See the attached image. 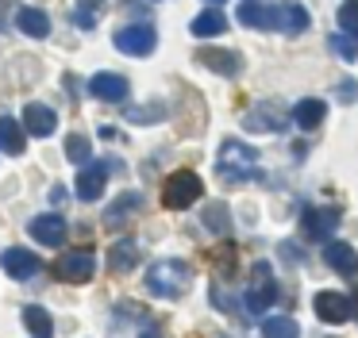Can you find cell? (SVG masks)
<instances>
[{"instance_id":"6da1fadb","label":"cell","mask_w":358,"mask_h":338,"mask_svg":"<svg viewBox=\"0 0 358 338\" xmlns=\"http://www.w3.org/2000/svg\"><path fill=\"white\" fill-rule=\"evenodd\" d=\"M189 281H193V273H189V265L178 261V258H162V261H155V265L147 269V292L150 296H162V300L185 296Z\"/></svg>"},{"instance_id":"7a4b0ae2","label":"cell","mask_w":358,"mask_h":338,"mask_svg":"<svg viewBox=\"0 0 358 338\" xmlns=\"http://www.w3.org/2000/svg\"><path fill=\"white\" fill-rule=\"evenodd\" d=\"M216 173H220V181H227V184L250 181V177L258 173V154L250 150L247 142H239V138H227V142L220 146Z\"/></svg>"},{"instance_id":"3957f363","label":"cell","mask_w":358,"mask_h":338,"mask_svg":"<svg viewBox=\"0 0 358 338\" xmlns=\"http://www.w3.org/2000/svg\"><path fill=\"white\" fill-rule=\"evenodd\" d=\"M201 192H204L201 177H196L193 169H178V173H170L166 184H162V204L170 207V212H181V207L196 204Z\"/></svg>"},{"instance_id":"277c9868","label":"cell","mask_w":358,"mask_h":338,"mask_svg":"<svg viewBox=\"0 0 358 338\" xmlns=\"http://www.w3.org/2000/svg\"><path fill=\"white\" fill-rule=\"evenodd\" d=\"M93 273H96V258L89 250L62 254V258L55 261V277L66 284H85V281H93Z\"/></svg>"},{"instance_id":"5b68a950","label":"cell","mask_w":358,"mask_h":338,"mask_svg":"<svg viewBox=\"0 0 358 338\" xmlns=\"http://www.w3.org/2000/svg\"><path fill=\"white\" fill-rule=\"evenodd\" d=\"M273 300H278V281L270 277V265L266 261H258L255 265V284H250L247 292V311L250 315H262L273 307Z\"/></svg>"},{"instance_id":"8992f818","label":"cell","mask_w":358,"mask_h":338,"mask_svg":"<svg viewBox=\"0 0 358 338\" xmlns=\"http://www.w3.org/2000/svg\"><path fill=\"white\" fill-rule=\"evenodd\" d=\"M155 46H158V35H155V27H147V23H131V27H120L116 31V50L120 54L147 58Z\"/></svg>"},{"instance_id":"52a82bcc","label":"cell","mask_w":358,"mask_h":338,"mask_svg":"<svg viewBox=\"0 0 358 338\" xmlns=\"http://www.w3.org/2000/svg\"><path fill=\"white\" fill-rule=\"evenodd\" d=\"M285 119H289V115H285V108H281L278 100H262L258 108H250V112H247L243 127L255 131V135H258V131H262V135H270V131H281V127H285Z\"/></svg>"},{"instance_id":"ba28073f","label":"cell","mask_w":358,"mask_h":338,"mask_svg":"<svg viewBox=\"0 0 358 338\" xmlns=\"http://www.w3.org/2000/svg\"><path fill=\"white\" fill-rule=\"evenodd\" d=\"M0 265H4V273H8L12 281H31V277L43 269V261L35 258L31 250H24V246H12V250H4Z\"/></svg>"},{"instance_id":"9c48e42d","label":"cell","mask_w":358,"mask_h":338,"mask_svg":"<svg viewBox=\"0 0 358 338\" xmlns=\"http://www.w3.org/2000/svg\"><path fill=\"white\" fill-rule=\"evenodd\" d=\"M278 4H262V0H243L239 4V23L258 31H278Z\"/></svg>"},{"instance_id":"30bf717a","label":"cell","mask_w":358,"mask_h":338,"mask_svg":"<svg viewBox=\"0 0 358 338\" xmlns=\"http://www.w3.org/2000/svg\"><path fill=\"white\" fill-rule=\"evenodd\" d=\"M196 61L208 66L212 73H220V77H239L243 73V58H239V54L216 50V46H201V50H196Z\"/></svg>"},{"instance_id":"8fae6325","label":"cell","mask_w":358,"mask_h":338,"mask_svg":"<svg viewBox=\"0 0 358 338\" xmlns=\"http://www.w3.org/2000/svg\"><path fill=\"white\" fill-rule=\"evenodd\" d=\"M27 230H31V238H35V242H43V246H62L66 242V219H62V215H55V212L35 215V219L27 223Z\"/></svg>"},{"instance_id":"7c38bea8","label":"cell","mask_w":358,"mask_h":338,"mask_svg":"<svg viewBox=\"0 0 358 338\" xmlns=\"http://www.w3.org/2000/svg\"><path fill=\"white\" fill-rule=\"evenodd\" d=\"M301 227L308 238H331V230L339 227V212L335 207H304Z\"/></svg>"},{"instance_id":"4fadbf2b","label":"cell","mask_w":358,"mask_h":338,"mask_svg":"<svg viewBox=\"0 0 358 338\" xmlns=\"http://www.w3.org/2000/svg\"><path fill=\"white\" fill-rule=\"evenodd\" d=\"M312 307H316V315L324 323H347L350 319V300L343 296V292H316V300H312Z\"/></svg>"},{"instance_id":"5bb4252c","label":"cell","mask_w":358,"mask_h":338,"mask_svg":"<svg viewBox=\"0 0 358 338\" xmlns=\"http://www.w3.org/2000/svg\"><path fill=\"white\" fill-rule=\"evenodd\" d=\"M24 127H27V135H35V138H50L58 131V115L50 112L47 104H27L24 108Z\"/></svg>"},{"instance_id":"9a60e30c","label":"cell","mask_w":358,"mask_h":338,"mask_svg":"<svg viewBox=\"0 0 358 338\" xmlns=\"http://www.w3.org/2000/svg\"><path fill=\"white\" fill-rule=\"evenodd\" d=\"M89 92H93L96 100H104V104H120V100L127 96V77H120V73H96L93 81H89Z\"/></svg>"},{"instance_id":"2e32d148","label":"cell","mask_w":358,"mask_h":338,"mask_svg":"<svg viewBox=\"0 0 358 338\" xmlns=\"http://www.w3.org/2000/svg\"><path fill=\"white\" fill-rule=\"evenodd\" d=\"M104 184H108V166H104V161H93V166H85L78 177V196L81 200H101Z\"/></svg>"},{"instance_id":"e0dca14e","label":"cell","mask_w":358,"mask_h":338,"mask_svg":"<svg viewBox=\"0 0 358 338\" xmlns=\"http://www.w3.org/2000/svg\"><path fill=\"white\" fill-rule=\"evenodd\" d=\"M324 115H327V104H324V100H316V96L296 100V104H293V123L301 131H316L320 123H324Z\"/></svg>"},{"instance_id":"ac0fdd59","label":"cell","mask_w":358,"mask_h":338,"mask_svg":"<svg viewBox=\"0 0 358 338\" xmlns=\"http://www.w3.org/2000/svg\"><path fill=\"white\" fill-rule=\"evenodd\" d=\"M324 261L335 269V273H343V277H355L358 273V254L350 250L347 242H327L324 246Z\"/></svg>"},{"instance_id":"d6986e66","label":"cell","mask_w":358,"mask_h":338,"mask_svg":"<svg viewBox=\"0 0 358 338\" xmlns=\"http://www.w3.org/2000/svg\"><path fill=\"white\" fill-rule=\"evenodd\" d=\"M27 146V127L12 115H0V150L4 154H24Z\"/></svg>"},{"instance_id":"ffe728a7","label":"cell","mask_w":358,"mask_h":338,"mask_svg":"<svg viewBox=\"0 0 358 338\" xmlns=\"http://www.w3.org/2000/svg\"><path fill=\"white\" fill-rule=\"evenodd\" d=\"M16 27L24 31V35H31V38H47L50 35V20H47L43 8H20V12H16Z\"/></svg>"},{"instance_id":"44dd1931","label":"cell","mask_w":358,"mask_h":338,"mask_svg":"<svg viewBox=\"0 0 358 338\" xmlns=\"http://www.w3.org/2000/svg\"><path fill=\"white\" fill-rule=\"evenodd\" d=\"M189 31H193L196 38L224 35V31H227V15H224V12H216V8H208V12H201V15H196V20H193V27H189Z\"/></svg>"},{"instance_id":"7402d4cb","label":"cell","mask_w":358,"mask_h":338,"mask_svg":"<svg viewBox=\"0 0 358 338\" xmlns=\"http://www.w3.org/2000/svg\"><path fill=\"white\" fill-rule=\"evenodd\" d=\"M278 31H285V35H301L304 27H308V12H304L301 4H278Z\"/></svg>"},{"instance_id":"603a6c76","label":"cell","mask_w":358,"mask_h":338,"mask_svg":"<svg viewBox=\"0 0 358 338\" xmlns=\"http://www.w3.org/2000/svg\"><path fill=\"white\" fill-rule=\"evenodd\" d=\"M24 327L31 330L35 338H50V335H55V319H50V311H43L39 304L24 307Z\"/></svg>"},{"instance_id":"cb8c5ba5","label":"cell","mask_w":358,"mask_h":338,"mask_svg":"<svg viewBox=\"0 0 358 338\" xmlns=\"http://www.w3.org/2000/svg\"><path fill=\"white\" fill-rule=\"evenodd\" d=\"M135 261H139V246H135L131 238H124V242H116V246H112L108 265L116 269V273H127V269H135Z\"/></svg>"},{"instance_id":"d4e9b609","label":"cell","mask_w":358,"mask_h":338,"mask_svg":"<svg viewBox=\"0 0 358 338\" xmlns=\"http://www.w3.org/2000/svg\"><path fill=\"white\" fill-rule=\"evenodd\" d=\"M139 207H143V196H139V192H124V196H120L116 204L108 207L104 223H108V227H120V223H127L124 215H127V212H139Z\"/></svg>"},{"instance_id":"484cf974","label":"cell","mask_w":358,"mask_h":338,"mask_svg":"<svg viewBox=\"0 0 358 338\" xmlns=\"http://www.w3.org/2000/svg\"><path fill=\"white\" fill-rule=\"evenodd\" d=\"M262 335L266 338H296L301 327H296V319H289V315H270V319L262 323Z\"/></svg>"},{"instance_id":"4316f807","label":"cell","mask_w":358,"mask_h":338,"mask_svg":"<svg viewBox=\"0 0 358 338\" xmlns=\"http://www.w3.org/2000/svg\"><path fill=\"white\" fill-rule=\"evenodd\" d=\"M204 227L216 230V235H227V230H231V215H227V207L220 204V200L204 207Z\"/></svg>"},{"instance_id":"83f0119b","label":"cell","mask_w":358,"mask_h":338,"mask_svg":"<svg viewBox=\"0 0 358 338\" xmlns=\"http://www.w3.org/2000/svg\"><path fill=\"white\" fill-rule=\"evenodd\" d=\"M335 20H339L343 35H355L358 38V0H343L339 12H335Z\"/></svg>"},{"instance_id":"f1b7e54d","label":"cell","mask_w":358,"mask_h":338,"mask_svg":"<svg viewBox=\"0 0 358 338\" xmlns=\"http://www.w3.org/2000/svg\"><path fill=\"white\" fill-rule=\"evenodd\" d=\"M89 154H93V150H89V138H85V135H70V138H66V158H70V161L85 166Z\"/></svg>"},{"instance_id":"f546056e","label":"cell","mask_w":358,"mask_h":338,"mask_svg":"<svg viewBox=\"0 0 358 338\" xmlns=\"http://www.w3.org/2000/svg\"><path fill=\"white\" fill-rule=\"evenodd\" d=\"M331 50L339 54L343 61H355L358 58V38L355 35H331Z\"/></svg>"},{"instance_id":"4dcf8cb0","label":"cell","mask_w":358,"mask_h":338,"mask_svg":"<svg viewBox=\"0 0 358 338\" xmlns=\"http://www.w3.org/2000/svg\"><path fill=\"white\" fill-rule=\"evenodd\" d=\"M339 100H343V104H355V100H358V84L355 81H339Z\"/></svg>"},{"instance_id":"1f68e13d","label":"cell","mask_w":358,"mask_h":338,"mask_svg":"<svg viewBox=\"0 0 358 338\" xmlns=\"http://www.w3.org/2000/svg\"><path fill=\"white\" fill-rule=\"evenodd\" d=\"M12 4H16V0H0V27H8V12H12Z\"/></svg>"},{"instance_id":"d6a6232c","label":"cell","mask_w":358,"mask_h":338,"mask_svg":"<svg viewBox=\"0 0 358 338\" xmlns=\"http://www.w3.org/2000/svg\"><path fill=\"white\" fill-rule=\"evenodd\" d=\"M143 338H158V335H143Z\"/></svg>"},{"instance_id":"836d02e7","label":"cell","mask_w":358,"mask_h":338,"mask_svg":"<svg viewBox=\"0 0 358 338\" xmlns=\"http://www.w3.org/2000/svg\"><path fill=\"white\" fill-rule=\"evenodd\" d=\"M208 4H220V0H208Z\"/></svg>"}]
</instances>
